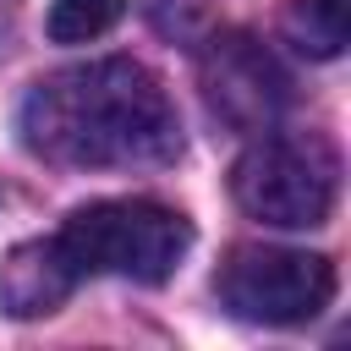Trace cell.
Instances as JSON below:
<instances>
[{
	"label": "cell",
	"instance_id": "obj_1",
	"mask_svg": "<svg viewBox=\"0 0 351 351\" xmlns=\"http://www.w3.org/2000/svg\"><path fill=\"white\" fill-rule=\"evenodd\" d=\"M22 143L71 170H110V165H165L181 148V115L165 82L115 55L49 71L27 88L16 110Z\"/></svg>",
	"mask_w": 351,
	"mask_h": 351
},
{
	"label": "cell",
	"instance_id": "obj_2",
	"mask_svg": "<svg viewBox=\"0 0 351 351\" xmlns=\"http://www.w3.org/2000/svg\"><path fill=\"white\" fill-rule=\"evenodd\" d=\"M60 247L77 263V274H121L137 285H159L186 258L192 225L176 208H159L143 197H110V203L77 208L60 230Z\"/></svg>",
	"mask_w": 351,
	"mask_h": 351
},
{
	"label": "cell",
	"instance_id": "obj_3",
	"mask_svg": "<svg viewBox=\"0 0 351 351\" xmlns=\"http://www.w3.org/2000/svg\"><path fill=\"white\" fill-rule=\"evenodd\" d=\"M335 186H340V159L324 137H263L252 143L236 170H230V192L236 203L280 230H313L329 219L335 208Z\"/></svg>",
	"mask_w": 351,
	"mask_h": 351
},
{
	"label": "cell",
	"instance_id": "obj_4",
	"mask_svg": "<svg viewBox=\"0 0 351 351\" xmlns=\"http://www.w3.org/2000/svg\"><path fill=\"white\" fill-rule=\"evenodd\" d=\"M335 269L296 247H236L219 269V302L247 324H307L329 307Z\"/></svg>",
	"mask_w": 351,
	"mask_h": 351
},
{
	"label": "cell",
	"instance_id": "obj_5",
	"mask_svg": "<svg viewBox=\"0 0 351 351\" xmlns=\"http://www.w3.org/2000/svg\"><path fill=\"white\" fill-rule=\"evenodd\" d=\"M203 93H208V110L236 126V132H263L285 99H291V82L280 71V60L247 38V33H219L208 38L203 49Z\"/></svg>",
	"mask_w": 351,
	"mask_h": 351
},
{
	"label": "cell",
	"instance_id": "obj_6",
	"mask_svg": "<svg viewBox=\"0 0 351 351\" xmlns=\"http://www.w3.org/2000/svg\"><path fill=\"white\" fill-rule=\"evenodd\" d=\"M77 285V263L66 258L60 236L49 241H22L5 263H0V307L11 318H44L55 313Z\"/></svg>",
	"mask_w": 351,
	"mask_h": 351
},
{
	"label": "cell",
	"instance_id": "obj_7",
	"mask_svg": "<svg viewBox=\"0 0 351 351\" xmlns=\"http://www.w3.org/2000/svg\"><path fill=\"white\" fill-rule=\"evenodd\" d=\"M346 33H351L346 0H291L285 5V38L313 60H335L346 49Z\"/></svg>",
	"mask_w": 351,
	"mask_h": 351
},
{
	"label": "cell",
	"instance_id": "obj_8",
	"mask_svg": "<svg viewBox=\"0 0 351 351\" xmlns=\"http://www.w3.org/2000/svg\"><path fill=\"white\" fill-rule=\"evenodd\" d=\"M126 0H55L49 5V38L55 44H88L104 27H115Z\"/></svg>",
	"mask_w": 351,
	"mask_h": 351
}]
</instances>
